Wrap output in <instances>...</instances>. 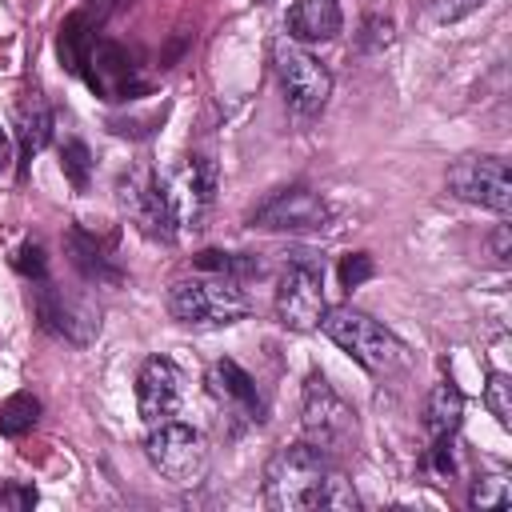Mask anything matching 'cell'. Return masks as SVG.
<instances>
[{"label":"cell","mask_w":512,"mask_h":512,"mask_svg":"<svg viewBox=\"0 0 512 512\" xmlns=\"http://www.w3.org/2000/svg\"><path fill=\"white\" fill-rule=\"evenodd\" d=\"M36 316L48 332L64 336L68 344H92L100 332V312L84 296H64L48 280H40L36 288Z\"/></svg>","instance_id":"obj_11"},{"label":"cell","mask_w":512,"mask_h":512,"mask_svg":"<svg viewBox=\"0 0 512 512\" xmlns=\"http://www.w3.org/2000/svg\"><path fill=\"white\" fill-rule=\"evenodd\" d=\"M392 20L388 16H368L364 24H360V36H356V44H360V52H384L388 44H392Z\"/></svg>","instance_id":"obj_23"},{"label":"cell","mask_w":512,"mask_h":512,"mask_svg":"<svg viewBox=\"0 0 512 512\" xmlns=\"http://www.w3.org/2000/svg\"><path fill=\"white\" fill-rule=\"evenodd\" d=\"M184 400V372L168 360V356H148L140 364V376H136V408H140V420L152 428V424H164L176 416Z\"/></svg>","instance_id":"obj_13"},{"label":"cell","mask_w":512,"mask_h":512,"mask_svg":"<svg viewBox=\"0 0 512 512\" xmlns=\"http://www.w3.org/2000/svg\"><path fill=\"white\" fill-rule=\"evenodd\" d=\"M116 200L124 208V216L148 236V240H164L172 244L180 232L172 224V212L164 204V192H160V176L156 172H144V168H132L120 176L116 184Z\"/></svg>","instance_id":"obj_10"},{"label":"cell","mask_w":512,"mask_h":512,"mask_svg":"<svg viewBox=\"0 0 512 512\" xmlns=\"http://www.w3.org/2000/svg\"><path fill=\"white\" fill-rule=\"evenodd\" d=\"M300 428H304V440L316 444L324 456H344V452H356V412L344 404V396L316 372L308 376L304 384V396H300Z\"/></svg>","instance_id":"obj_4"},{"label":"cell","mask_w":512,"mask_h":512,"mask_svg":"<svg viewBox=\"0 0 512 512\" xmlns=\"http://www.w3.org/2000/svg\"><path fill=\"white\" fill-rule=\"evenodd\" d=\"M40 420V400L32 392H16L0 408V436H24Z\"/></svg>","instance_id":"obj_19"},{"label":"cell","mask_w":512,"mask_h":512,"mask_svg":"<svg viewBox=\"0 0 512 512\" xmlns=\"http://www.w3.org/2000/svg\"><path fill=\"white\" fill-rule=\"evenodd\" d=\"M12 264H16V272L32 276L36 284H40V280H48V264H44V248H40V244H20Z\"/></svg>","instance_id":"obj_25"},{"label":"cell","mask_w":512,"mask_h":512,"mask_svg":"<svg viewBox=\"0 0 512 512\" xmlns=\"http://www.w3.org/2000/svg\"><path fill=\"white\" fill-rule=\"evenodd\" d=\"M156 176H160V192H164L176 232L204 228V216L216 200V164L208 156H188L172 172H156Z\"/></svg>","instance_id":"obj_7"},{"label":"cell","mask_w":512,"mask_h":512,"mask_svg":"<svg viewBox=\"0 0 512 512\" xmlns=\"http://www.w3.org/2000/svg\"><path fill=\"white\" fill-rule=\"evenodd\" d=\"M36 504V488L32 484H8L0 492V512H24Z\"/></svg>","instance_id":"obj_26"},{"label":"cell","mask_w":512,"mask_h":512,"mask_svg":"<svg viewBox=\"0 0 512 512\" xmlns=\"http://www.w3.org/2000/svg\"><path fill=\"white\" fill-rule=\"evenodd\" d=\"M460 420H464V392H460L452 380L436 384V388L428 392V404H424V432H428L432 440H436V436H456Z\"/></svg>","instance_id":"obj_17"},{"label":"cell","mask_w":512,"mask_h":512,"mask_svg":"<svg viewBox=\"0 0 512 512\" xmlns=\"http://www.w3.org/2000/svg\"><path fill=\"white\" fill-rule=\"evenodd\" d=\"M316 328H324V336L336 344V348H344L360 368H368V372H396V368H404V360H408V348H404V340L392 332V328H384L380 320H372L368 312H360V308H348V304H340V308H324V316H320V324Z\"/></svg>","instance_id":"obj_2"},{"label":"cell","mask_w":512,"mask_h":512,"mask_svg":"<svg viewBox=\"0 0 512 512\" xmlns=\"http://www.w3.org/2000/svg\"><path fill=\"white\" fill-rule=\"evenodd\" d=\"M272 64H276V80L284 88V100L292 104L296 116H316L324 112L328 96H332V72L296 40L280 36L272 44Z\"/></svg>","instance_id":"obj_6"},{"label":"cell","mask_w":512,"mask_h":512,"mask_svg":"<svg viewBox=\"0 0 512 512\" xmlns=\"http://www.w3.org/2000/svg\"><path fill=\"white\" fill-rule=\"evenodd\" d=\"M448 188L468 200V204H480L496 216H508L512 212V176H508V160L504 156H492V152H480V156H464L448 168Z\"/></svg>","instance_id":"obj_8"},{"label":"cell","mask_w":512,"mask_h":512,"mask_svg":"<svg viewBox=\"0 0 512 512\" xmlns=\"http://www.w3.org/2000/svg\"><path fill=\"white\" fill-rule=\"evenodd\" d=\"M264 504L276 512H308V508H356V492L344 472L316 444L300 440L264 464Z\"/></svg>","instance_id":"obj_1"},{"label":"cell","mask_w":512,"mask_h":512,"mask_svg":"<svg viewBox=\"0 0 512 512\" xmlns=\"http://www.w3.org/2000/svg\"><path fill=\"white\" fill-rule=\"evenodd\" d=\"M276 320L288 332H312L324 316V272L308 260H296L284 268L280 284H276Z\"/></svg>","instance_id":"obj_9"},{"label":"cell","mask_w":512,"mask_h":512,"mask_svg":"<svg viewBox=\"0 0 512 512\" xmlns=\"http://www.w3.org/2000/svg\"><path fill=\"white\" fill-rule=\"evenodd\" d=\"M468 504L472 508H508L512 504V480L504 472H488V476H476L472 480V492H468Z\"/></svg>","instance_id":"obj_20"},{"label":"cell","mask_w":512,"mask_h":512,"mask_svg":"<svg viewBox=\"0 0 512 512\" xmlns=\"http://www.w3.org/2000/svg\"><path fill=\"white\" fill-rule=\"evenodd\" d=\"M484 404L488 412L496 416L500 428H512V380L504 372H492L488 384H484Z\"/></svg>","instance_id":"obj_22"},{"label":"cell","mask_w":512,"mask_h":512,"mask_svg":"<svg viewBox=\"0 0 512 512\" xmlns=\"http://www.w3.org/2000/svg\"><path fill=\"white\" fill-rule=\"evenodd\" d=\"M204 384H208V396H212L228 416H236V420H244V424H260V420H264L260 388H256V380H252L236 360H228V356L216 360V364L208 368Z\"/></svg>","instance_id":"obj_14"},{"label":"cell","mask_w":512,"mask_h":512,"mask_svg":"<svg viewBox=\"0 0 512 512\" xmlns=\"http://www.w3.org/2000/svg\"><path fill=\"white\" fill-rule=\"evenodd\" d=\"M8 160H12V140H8V132L0 128V172L8 168Z\"/></svg>","instance_id":"obj_29"},{"label":"cell","mask_w":512,"mask_h":512,"mask_svg":"<svg viewBox=\"0 0 512 512\" xmlns=\"http://www.w3.org/2000/svg\"><path fill=\"white\" fill-rule=\"evenodd\" d=\"M168 312L180 324H232L248 316V296L240 280L220 276V272H200V276H180L168 288Z\"/></svg>","instance_id":"obj_3"},{"label":"cell","mask_w":512,"mask_h":512,"mask_svg":"<svg viewBox=\"0 0 512 512\" xmlns=\"http://www.w3.org/2000/svg\"><path fill=\"white\" fill-rule=\"evenodd\" d=\"M48 140H52V108H48V100L40 92H28L16 104V144H20V156L32 160Z\"/></svg>","instance_id":"obj_16"},{"label":"cell","mask_w":512,"mask_h":512,"mask_svg":"<svg viewBox=\"0 0 512 512\" xmlns=\"http://www.w3.org/2000/svg\"><path fill=\"white\" fill-rule=\"evenodd\" d=\"M144 452L152 460V468L180 484V488H192L204 480L208 472V440L200 428L184 424V420H164V424H152L148 440H144Z\"/></svg>","instance_id":"obj_5"},{"label":"cell","mask_w":512,"mask_h":512,"mask_svg":"<svg viewBox=\"0 0 512 512\" xmlns=\"http://www.w3.org/2000/svg\"><path fill=\"white\" fill-rule=\"evenodd\" d=\"M484 0H436L432 4V16L440 20V24H456V20H464L468 12H476Z\"/></svg>","instance_id":"obj_27"},{"label":"cell","mask_w":512,"mask_h":512,"mask_svg":"<svg viewBox=\"0 0 512 512\" xmlns=\"http://www.w3.org/2000/svg\"><path fill=\"white\" fill-rule=\"evenodd\" d=\"M284 28H288V40H296V44H324V40H336L340 28H344L340 0H292Z\"/></svg>","instance_id":"obj_15"},{"label":"cell","mask_w":512,"mask_h":512,"mask_svg":"<svg viewBox=\"0 0 512 512\" xmlns=\"http://www.w3.org/2000/svg\"><path fill=\"white\" fill-rule=\"evenodd\" d=\"M68 248H72V264L84 272V280H116V276H120V272L108 264V256L100 252V244H96V240H88L80 228H72Z\"/></svg>","instance_id":"obj_18"},{"label":"cell","mask_w":512,"mask_h":512,"mask_svg":"<svg viewBox=\"0 0 512 512\" xmlns=\"http://www.w3.org/2000/svg\"><path fill=\"white\" fill-rule=\"evenodd\" d=\"M60 168H64L68 184H72L76 192H84L88 180H92V152H88V144L76 140V136L64 140V144H60Z\"/></svg>","instance_id":"obj_21"},{"label":"cell","mask_w":512,"mask_h":512,"mask_svg":"<svg viewBox=\"0 0 512 512\" xmlns=\"http://www.w3.org/2000/svg\"><path fill=\"white\" fill-rule=\"evenodd\" d=\"M372 272H376L372 256H368V252H352V256H344V264H340V284H344V288H360L364 280H372Z\"/></svg>","instance_id":"obj_24"},{"label":"cell","mask_w":512,"mask_h":512,"mask_svg":"<svg viewBox=\"0 0 512 512\" xmlns=\"http://www.w3.org/2000/svg\"><path fill=\"white\" fill-rule=\"evenodd\" d=\"M492 248H496V260H508V224L492 232Z\"/></svg>","instance_id":"obj_28"},{"label":"cell","mask_w":512,"mask_h":512,"mask_svg":"<svg viewBox=\"0 0 512 512\" xmlns=\"http://www.w3.org/2000/svg\"><path fill=\"white\" fill-rule=\"evenodd\" d=\"M324 220H328V204L304 184L272 192L252 212V228H264V232H304V228H320Z\"/></svg>","instance_id":"obj_12"}]
</instances>
